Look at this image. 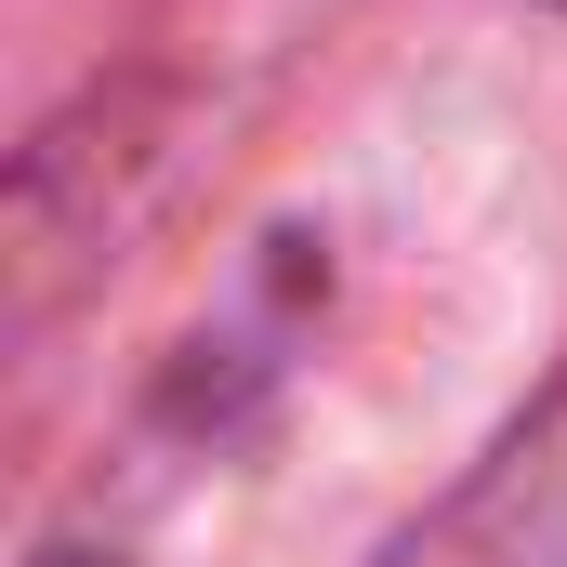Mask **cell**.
I'll return each mask as SVG.
<instances>
[]
</instances>
